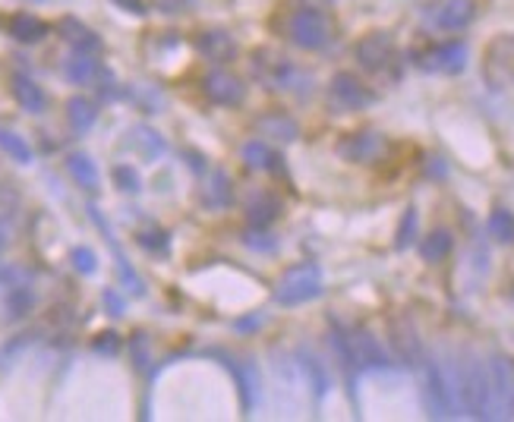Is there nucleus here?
<instances>
[{
    "instance_id": "obj_1",
    "label": "nucleus",
    "mask_w": 514,
    "mask_h": 422,
    "mask_svg": "<svg viewBox=\"0 0 514 422\" xmlns=\"http://www.w3.org/2000/svg\"><path fill=\"white\" fill-rule=\"evenodd\" d=\"M423 403L433 419H455L461 413V401H457V379L455 369L442 363V359L426 357L423 359Z\"/></svg>"
},
{
    "instance_id": "obj_2",
    "label": "nucleus",
    "mask_w": 514,
    "mask_h": 422,
    "mask_svg": "<svg viewBox=\"0 0 514 422\" xmlns=\"http://www.w3.org/2000/svg\"><path fill=\"white\" fill-rule=\"evenodd\" d=\"M457 379V401L464 416L471 419H489V372L486 363L473 353H464V359L455 369Z\"/></svg>"
},
{
    "instance_id": "obj_3",
    "label": "nucleus",
    "mask_w": 514,
    "mask_h": 422,
    "mask_svg": "<svg viewBox=\"0 0 514 422\" xmlns=\"http://www.w3.org/2000/svg\"><path fill=\"white\" fill-rule=\"evenodd\" d=\"M322 268L316 262H300L288 268L275 284V303L278 306H303V303L322 296Z\"/></svg>"
},
{
    "instance_id": "obj_4",
    "label": "nucleus",
    "mask_w": 514,
    "mask_h": 422,
    "mask_svg": "<svg viewBox=\"0 0 514 422\" xmlns=\"http://www.w3.org/2000/svg\"><path fill=\"white\" fill-rule=\"evenodd\" d=\"M489 372V419H511L514 416V363L502 353L486 359Z\"/></svg>"
},
{
    "instance_id": "obj_5",
    "label": "nucleus",
    "mask_w": 514,
    "mask_h": 422,
    "mask_svg": "<svg viewBox=\"0 0 514 422\" xmlns=\"http://www.w3.org/2000/svg\"><path fill=\"white\" fill-rule=\"evenodd\" d=\"M288 38L303 50H319L332 42V19L326 16V10L303 7L297 13H290Z\"/></svg>"
},
{
    "instance_id": "obj_6",
    "label": "nucleus",
    "mask_w": 514,
    "mask_h": 422,
    "mask_svg": "<svg viewBox=\"0 0 514 422\" xmlns=\"http://www.w3.org/2000/svg\"><path fill=\"white\" fill-rule=\"evenodd\" d=\"M372 98H376V95L363 86L354 73H338V76H332V82H328V108H332L334 114H354V111L370 108Z\"/></svg>"
},
{
    "instance_id": "obj_7",
    "label": "nucleus",
    "mask_w": 514,
    "mask_h": 422,
    "mask_svg": "<svg viewBox=\"0 0 514 422\" xmlns=\"http://www.w3.org/2000/svg\"><path fill=\"white\" fill-rule=\"evenodd\" d=\"M388 344H391V353L398 359L404 369H420L426 353H423V341L417 334V325L407 318V315H398V318H391L388 322Z\"/></svg>"
},
{
    "instance_id": "obj_8",
    "label": "nucleus",
    "mask_w": 514,
    "mask_h": 422,
    "mask_svg": "<svg viewBox=\"0 0 514 422\" xmlns=\"http://www.w3.org/2000/svg\"><path fill=\"white\" fill-rule=\"evenodd\" d=\"M203 88H205V98L211 104H221V108H237L240 101L247 98V86H243V79H237L234 73H225V70H215L203 79Z\"/></svg>"
},
{
    "instance_id": "obj_9",
    "label": "nucleus",
    "mask_w": 514,
    "mask_h": 422,
    "mask_svg": "<svg viewBox=\"0 0 514 422\" xmlns=\"http://www.w3.org/2000/svg\"><path fill=\"white\" fill-rule=\"evenodd\" d=\"M354 54H357V64H360L363 70L379 73L388 66L391 58H395V42H391L388 32H370L366 38L357 42Z\"/></svg>"
},
{
    "instance_id": "obj_10",
    "label": "nucleus",
    "mask_w": 514,
    "mask_h": 422,
    "mask_svg": "<svg viewBox=\"0 0 514 422\" xmlns=\"http://www.w3.org/2000/svg\"><path fill=\"white\" fill-rule=\"evenodd\" d=\"M467 58H471V50L464 42H445L429 48L420 58V66L429 73H461L467 66Z\"/></svg>"
},
{
    "instance_id": "obj_11",
    "label": "nucleus",
    "mask_w": 514,
    "mask_h": 422,
    "mask_svg": "<svg viewBox=\"0 0 514 422\" xmlns=\"http://www.w3.org/2000/svg\"><path fill=\"white\" fill-rule=\"evenodd\" d=\"M382 151V136L372 133V129H363V133H350L338 142V155L344 161H354V165H366L372 157H379Z\"/></svg>"
},
{
    "instance_id": "obj_12",
    "label": "nucleus",
    "mask_w": 514,
    "mask_h": 422,
    "mask_svg": "<svg viewBox=\"0 0 514 422\" xmlns=\"http://www.w3.org/2000/svg\"><path fill=\"white\" fill-rule=\"evenodd\" d=\"M350 347H354L357 369H388V357H385L382 344H379L372 331L366 328H350Z\"/></svg>"
},
{
    "instance_id": "obj_13",
    "label": "nucleus",
    "mask_w": 514,
    "mask_h": 422,
    "mask_svg": "<svg viewBox=\"0 0 514 422\" xmlns=\"http://www.w3.org/2000/svg\"><path fill=\"white\" fill-rule=\"evenodd\" d=\"M473 16H477L473 0H445L442 7L435 10V26L445 32H461L471 26Z\"/></svg>"
},
{
    "instance_id": "obj_14",
    "label": "nucleus",
    "mask_w": 514,
    "mask_h": 422,
    "mask_svg": "<svg viewBox=\"0 0 514 422\" xmlns=\"http://www.w3.org/2000/svg\"><path fill=\"white\" fill-rule=\"evenodd\" d=\"M196 50H199L205 60H211V64H227V60H234V54H237V44H234V38L227 35V32L211 29L196 38Z\"/></svg>"
},
{
    "instance_id": "obj_15",
    "label": "nucleus",
    "mask_w": 514,
    "mask_h": 422,
    "mask_svg": "<svg viewBox=\"0 0 514 422\" xmlns=\"http://www.w3.org/2000/svg\"><path fill=\"white\" fill-rule=\"evenodd\" d=\"M10 88H13L16 104H19L26 114H42V111L48 108V95H44V88L38 86L32 76H26V73H16L13 86Z\"/></svg>"
},
{
    "instance_id": "obj_16",
    "label": "nucleus",
    "mask_w": 514,
    "mask_h": 422,
    "mask_svg": "<svg viewBox=\"0 0 514 422\" xmlns=\"http://www.w3.org/2000/svg\"><path fill=\"white\" fill-rule=\"evenodd\" d=\"M98 54H88V50H73L70 58L64 60V76L70 79L73 86H88L95 76H98Z\"/></svg>"
},
{
    "instance_id": "obj_17",
    "label": "nucleus",
    "mask_w": 514,
    "mask_h": 422,
    "mask_svg": "<svg viewBox=\"0 0 514 422\" xmlns=\"http://www.w3.org/2000/svg\"><path fill=\"white\" fill-rule=\"evenodd\" d=\"M256 133L275 139V142H294V139L300 136V127L284 114H262L259 120H256Z\"/></svg>"
},
{
    "instance_id": "obj_18",
    "label": "nucleus",
    "mask_w": 514,
    "mask_h": 422,
    "mask_svg": "<svg viewBox=\"0 0 514 422\" xmlns=\"http://www.w3.org/2000/svg\"><path fill=\"white\" fill-rule=\"evenodd\" d=\"M60 35L73 44V50H88V54H98V50H102V38L95 35L88 26H82L80 19H73V16L60 19Z\"/></svg>"
},
{
    "instance_id": "obj_19",
    "label": "nucleus",
    "mask_w": 514,
    "mask_h": 422,
    "mask_svg": "<svg viewBox=\"0 0 514 422\" xmlns=\"http://www.w3.org/2000/svg\"><path fill=\"white\" fill-rule=\"evenodd\" d=\"M95 120H98V108L88 98L76 95V98L66 101V123H70V129L76 136H86L88 129L95 127Z\"/></svg>"
},
{
    "instance_id": "obj_20",
    "label": "nucleus",
    "mask_w": 514,
    "mask_h": 422,
    "mask_svg": "<svg viewBox=\"0 0 514 422\" xmlns=\"http://www.w3.org/2000/svg\"><path fill=\"white\" fill-rule=\"evenodd\" d=\"M231 369H234V375H237L243 410H253L256 401H259V372H256V363L253 359H243V363H231Z\"/></svg>"
},
{
    "instance_id": "obj_21",
    "label": "nucleus",
    "mask_w": 514,
    "mask_h": 422,
    "mask_svg": "<svg viewBox=\"0 0 514 422\" xmlns=\"http://www.w3.org/2000/svg\"><path fill=\"white\" fill-rule=\"evenodd\" d=\"M66 171H70L73 183L80 189H86V193H95V189H98V167H95V161L88 155L73 151V155L66 157Z\"/></svg>"
},
{
    "instance_id": "obj_22",
    "label": "nucleus",
    "mask_w": 514,
    "mask_h": 422,
    "mask_svg": "<svg viewBox=\"0 0 514 422\" xmlns=\"http://www.w3.org/2000/svg\"><path fill=\"white\" fill-rule=\"evenodd\" d=\"M0 151L22 167H29L32 161H35V151H32V145L26 142V136H19L16 129H7V127H0Z\"/></svg>"
},
{
    "instance_id": "obj_23",
    "label": "nucleus",
    "mask_w": 514,
    "mask_h": 422,
    "mask_svg": "<svg viewBox=\"0 0 514 422\" xmlns=\"http://www.w3.org/2000/svg\"><path fill=\"white\" fill-rule=\"evenodd\" d=\"M10 35L22 44H38L44 35H48V26H44L38 16H29V13H19L10 19Z\"/></svg>"
},
{
    "instance_id": "obj_24",
    "label": "nucleus",
    "mask_w": 514,
    "mask_h": 422,
    "mask_svg": "<svg viewBox=\"0 0 514 422\" xmlns=\"http://www.w3.org/2000/svg\"><path fill=\"white\" fill-rule=\"evenodd\" d=\"M203 202L209 208H227L234 202L231 177H227L225 171H215L209 177V187H203Z\"/></svg>"
},
{
    "instance_id": "obj_25",
    "label": "nucleus",
    "mask_w": 514,
    "mask_h": 422,
    "mask_svg": "<svg viewBox=\"0 0 514 422\" xmlns=\"http://www.w3.org/2000/svg\"><path fill=\"white\" fill-rule=\"evenodd\" d=\"M451 246H455V236H451L445 227H439V230H433L429 236H423L420 256L426 258L429 265H435V262H445V258H449Z\"/></svg>"
},
{
    "instance_id": "obj_26",
    "label": "nucleus",
    "mask_w": 514,
    "mask_h": 422,
    "mask_svg": "<svg viewBox=\"0 0 514 422\" xmlns=\"http://www.w3.org/2000/svg\"><path fill=\"white\" fill-rule=\"evenodd\" d=\"M300 369H303V375L306 379H310V387H312V394H316V397H326L328 394V387H332V379H328V372H326V365L319 363V359L312 357V353H300Z\"/></svg>"
},
{
    "instance_id": "obj_27",
    "label": "nucleus",
    "mask_w": 514,
    "mask_h": 422,
    "mask_svg": "<svg viewBox=\"0 0 514 422\" xmlns=\"http://www.w3.org/2000/svg\"><path fill=\"white\" fill-rule=\"evenodd\" d=\"M32 306H35V296L26 284H10V294H7V318H22L29 315Z\"/></svg>"
},
{
    "instance_id": "obj_28",
    "label": "nucleus",
    "mask_w": 514,
    "mask_h": 422,
    "mask_svg": "<svg viewBox=\"0 0 514 422\" xmlns=\"http://www.w3.org/2000/svg\"><path fill=\"white\" fill-rule=\"evenodd\" d=\"M489 236H493L495 243H514V215L508 208H495L493 215H489Z\"/></svg>"
},
{
    "instance_id": "obj_29",
    "label": "nucleus",
    "mask_w": 514,
    "mask_h": 422,
    "mask_svg": "<svg viewBox=\"0 0 514 422\" xmlns=\"http://www.w3.org/2000/svg\"><path fill=\"white\" fill-rule=\"evenodd\" d=\"M278 211H281V205H278L275 199H268V196H262V199H256L253 205H249V224H253L256 230L259 227H268V224L275 221Z\"/></svg>"
},
{
    "instance_id": "obj_30",
    "label": "nucleus",
    "mask_w": 514,
    "mask_h": 422,
    "mask_svg": "<svg viewBox=\"0 0 514 422\" xmlns=\"http://www.w3.org/2000/svg\"><path fill=\"white\" fill-rule=\"evenodd\" d=\"M13 234H16V199L10 196V199L0 202V252L13 243Z\"/></svg>"
},
{
    "instance_id": "obj_31",
    "label": "nucleus",
    "mask_w": 514,
    "mask_h": 422,
    "mask_svg": "<svg viewBox=\"0 0 514 422\" xmlns=\"http://www.w3.org/2000/svg\"><path fill=\"white\" fill-rule=\"evenodd\" d=\"M243 161H247L253 171H268V167H272V161H275V155H272V149H268L265 142L253 139V142L243 145Z\"/></svg>"
},
{
    "instance_id": "obj_32",
    "label": "nucleus",
    "mask_w": 514,
    "mask_h": 422,
    "mask_svg": "<svg viewBox=\"0 0 514 422\" xmlns=\"http://www.w3.org/2000/svg\"><path fill=\"white\" fill-rule=\"evenodd\" d=\"M70 258H73V268L80 274H86V278L98 272V256H95L88 246H76V249L70 252Z\"/></svg>"
},
{
    "instance_id": "obj_33",
    "label": "nucleus",
    "mask_w": 514,
    "mask_h": 422,
    "mask_svg": "<svg viewBox=\"0 0 514 422\" xmlns=\"http://www.w3.org/2000/svg\"><path fill=\"white\" fill-rule=\"evenodd\" d=\"M114 183L124 189V193H139V189H142V180H139V173L133 171L130 165H117L114 167Z\"/></svg>"
},
{
    "instance_id": "obj_34",
    "label": "nucleus",
    "mask_w": 514,
    "mask_h": 422,
    "mask_svg": "<svg viewBox=\"0 0 514 422\" xmlns=\"http://www.w3.org/2000/svg\"><path fill=\"white\" fill-rule=\"evenodd\" d=\"M92 350L102 353V357H117V353H120V334H117V331H102V334L92 341Z\"/></svg>"
},
{
    "instance_id": "obj_35",
    "label": "nucleus",
    "mask_w": 514,
    "mask_h": 422,
    "mask_svg": "<svg viewBox=\"0 0 514 422\" xmlns=\"http://www.w3.org/2000/svg\"><path fill=\"white\" fill-rule=\"evenodd\" d=\"M413 236H417V211L407 208L404 221H401V227H398V240H395V246H398V249H407V246L413 243Z\"/></svg>"
},
{
    "instance_id": "obj_36",
    "label": "nucleus",
    "mask_w": 514,
    "mask_h": 422,
    "mask_svg": "<svg viewBox=\"0 0 514 422\" xmlns=\"http://www.w3.org/2000/svg\"><path fill=\"white\" fill-rule=\"evenodd\" d=\"M29 344H32V334H19V337H16V341H13V344L4 347V350H0V369H7L10 359L19 357V353L26 350V347H29Z\"/></svg>"
},
{
    "instance_id": "obj_37",
    "label": "nucleus",
    "mask_w": 514,
    "mask_h": 422,
    "mask_svg": "<svg viewBox=\"0 0 514 422\" xmlns=\"http://www.w3.org/2000/svg\"><path fill=\"white\" fill-rule=\"evenodd\" d=\"M155 10H161V13H183V10H189L196 4V0H152Z\"/></svg>"
},
{
    "instance_id": "obj_38",
    "label": "nucleus",
    "mask_w": 514,
    "mask_h": 422,
    "mask_svg": "<svg viewBox=\"0 0 514 422\" xmlns=\"http://www.w3.org/2000/svg\"><path fill=\"white\" fill-rule=\"evenodd\" d=\"M111 4H117L120 10H127L130 16H145L149 10H145V0H111Z\"/></svg>"
},
{
    "instance_id": "obj_39",
    "label": "nucleus",
    "mask_w": 514,
    "mask_h": 422,
    "mask_svg": "<svg viewBox=\"0 0 514 422\" xmlns=\"http://www.w3.org/2000/svg\"><path fill=\"white\" fill-rule=\"evenodd\" d=\"M142 337L145 334H133V357H136V369H145V365H149L145 363L149 357H145V341Z\"/></svg>"
},
{
    "instance_id": "obj_40",
    "label": "nucleus",
    "mask_w": 514,
    "mask_h": 422,
    "mask_svg": "<svg viewBox=\"0 0 514 422\" xmlns=\"http://www.w3.org/2000/svg\"><path fill=\"white\" fill-rule=\"evenodd\" d=\"M104 306L111 309V315H124V300L114 290H104Z\"/></svg>"
}]
</instances>
